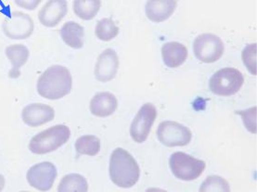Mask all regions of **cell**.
<instances>
[{
  "instance_id": "obj_6",
  "label": "cell",
  "mask_w": 257,
  "mask_h": 192,
  "mask_svg": "<svg viewBox=\"0 0 257 192\" xmlns=\"http://www.w3.org/2000/svg\"><path fill=\"white\" fill-rule=\"evenodd\" d=\"M224 50L223 41L214 34L200 35L193 42L194 55L204 63L217 62L223 56Z\"/></svg>"
},
{
  "instance_id": "obj_9",
  "label": "cell",
  "mask_w": 257,
  "mask_h": 192,
  "mask_svg": "<svg viewBox=\"0 0 257 192\" xmlns=\"http://www.w3.org/2000/svg\"><path fill=\"white\" fill-rule=\"evenodd\" d=\"M156 117L157 110L152 103H145L141 107L130 126V135L135 142L146 141Z\"/></svg>"
},
{
  "instance_id": "obj_8",
  "label": "cell",
  "mask_w": 257,
  "mask_h": 192,
  "mask_svg": "<svg viewBox=\"0 0 257 192\" xmlns=\"http://www.w3.org/2000/svg\"><path fill=\"white\" fill-rule=\"evenodd\" d=\"M2 29L7 38L13 40H24L34 33V21L26 13L13 12L4 20Z\"/></svg>"
},
{
  "instance_id": "obj_17",
  "label": "cell",
  "mask_w": 257,
  "mask_h": 192,
  "mask_svg": "<svg viewBox=\"0 0 257 192\" xmlns=\"http://www.w3.org/2000/svg\"><path fill=\"white\" fill-rule=\"evenodd\" d=\"M162 56L167 67L178 68L186 62L188 57V50L183 44L168 42L162 48Z\"/></svg>"
},
{
  "instance_id": "obj_20",
  "label": "cell",
  "mask_w": 257,
  "mask_h": 192,
  "mask_svg": "<svg viewBox=\"0 0 257 192\" xmlns=\"http://www.w3.org/2000/svg\"><path fill=\"white\" fill-rule=\"evenodd\" d=\"M87 190L88 183L79 173L66 174L58 186V191L60 192H86Z\"/></svg>"
},
{
  "instance_id": "obj_16",
  "label": "cell",
  "mask_w": 257,
  "mask_h": 192,
  "mask_svg": "<svg viewBox=\"0 0 257 192\" xmlns=\"http://www.w3.org/2000/svg\"><path fill=\"white\" fill-rule=\"evenodd\" d=\"M118 100L113 94L99 92L92 98L89 109L93 115L97 117H108L116 111Z\"/></svg>"
},
{
  "instance_id": "obj_26",
  "label": "cell",
  "mask_w": 257,
  "mask_h": 192,
  "mask_svg": "<svg viewBox=\"0 0 257 192\" xmlns=\"http://www.w3.org/2000/svg\"><path fill=\"white\" fill-rule=\"evenodd\" d=\"M15 4L27 11H35L42 0H14Z\"/></svg>"
},
{
  "instance_id": "obj_18",
  "label": "cell",
  "mask_w": 257,
  "mask_h": 192,
  "mask_svg": "<svg viewBox=\"0 0 257 192\" xmlns=\"http://www.w3.org/2000/svg\"><path fill=\"white\" fill-rule=\"evenodd\" d=\"M84 35L83 26L75 22H68L61 27V37L63 42L75 50L83 48Z\"/></svg>"
},
{
  "instance_id": "obj_23",
  "label": "cell",
  "mask_w": 257,
  "mask_h": 192,
  "mask_svg": "<svg viewBox=\"0 0 257 192\" xmlns=\"http://www.w3.org/2000/svg\"><path fill=\"white\" fill-rule=\"evenodd\" d=\"M229 185L227 180L224 179L219 175L208 176L202 183L200 187V191H229Z\"/></svg>"
},
{
  "instance_id": "obj_12",
  "label": "cell",
  "mask_w": 257,
  "mask_h": 192,
  "mask_svg": "<svg viewBox=\"0 0 257 192\" xmlns=\"http://www.w3.org/2000/svg\"><path fill=\"white\" fill-rule=\"evenodd\" d=\"M54 117V109L42 103H32L25 106L22 112L24 123L31 127H38L43 125L51 122Z\"/></svg>"
},
{
  "instance_id": "obj_2",
  "label": "cell",
  "mask_w": 257,
  "mask_h": 192,
  "mask_svg": "<svg viewBox=\"0 0 257 192\" xmlns=\"http://www.w3.org/2000/svg\"><path fill=\"white\" fill-rule=\"evenodd\" d=\"M109 173L112 183L117 186L127 188L138 183L141 176V169L128 151L117 148L110 155Z\"/></svg>"
},
{
  "instance_id": "obj_1",
  "label": "cell",
  "mask_w": 257,
  "mask_h": 192,
  "mask_svg": "<svg viewBox=\"0 0 257 192\" xmlns=\"http://www.w3.org/2000/svg\"><path fill=\"white\" fill-rule=\"evenodd\" d=\"M73 78L70 71L62 65H52L38 78L37 89L44 99L56 100L71 92Z\"/></svg>"
},
{
  "instance_id": "obj_27",
  "label": "cell",
  "mask_w": 257,
  "mask_h": 192,
  "mask_svg": "<svg viewBox=\"0 0 257 192\" xmlns=\"http://www.w3.org/2000/svg\"><path fill=\"white\" fill-rule=\"evenodd\" d=\"M4 186H5V177L4 175L0 174V191L4 189Z\"/></svg>"
},
{
  "instance_id": "obj_3",
  "label": "cell",
  "mask_w": 257,
  "mask_h": 192,
  "mask_svg": "<svg viewBox=\"0 0 257 192\" xmlns=\"http://www.w3.org/2000/svg\"><path fill=\"white\" fill-rule=\"evenodd\" d=\"M70 136L71 130L68 126L57 124L34 136L29 142L28 148L35 154H47L64 145Z\"/></svg>"
},
{
  "instance_id": "obj_25",
  "label": "cell",
  "mask_w": 257,
  "mask_h": 192,
  "mask_svg": "<svg viewBox=\"0 0 257 192\" xmlns=\"http://www.w3.org/2000/svg\"><path fill=\"white\" fill-rule=\"evenodd\" d=\"M236 113L242 118L245 127L251 134H256V107L254 106L245 111H237Z\"/></svg>"
},
{
  "instance_id": "obj_22",
  "label": "cell",
  "mask_w": 257,
  "mask_h": 192,
  "mask_svg": "<svg viewBox=\"0 0 257 192\" xmlns=\"http://www.w3.org/2000/svg\"><path fill=\"white\" fill-rule=\"evenodd\" d=\"M96 37L101 41H110L116 38L119 34V28L114 22L109 18L99 20L95 28Z\"/></svg>"
},
{
  "instance_id": "obj_5",
  "label": "cell",
  "mask_w": 257,
  "mask_h": 192,
  "mask_svg": "<svg viewBox=\"0 0 257 192\" xmlns=\"http://www.w3.org/2000/svg\"><path fill=\"white\" fill-rule=\"evenodd\" d=\"M169 165L174 175L178 179L184 181L197 179L206 167L205 161L182 151H178L171 155Z\"/></svg>"
},
{
  "instance_id": "obj_19",
  "label": "cell",
  "mask_w": 257,
  "mask_h": 192,
  "mask_svg": "<svg viewBox=\"0 0 257 192\" xmlns=\"http://www.w3.org/2000/svg\"><path fill=\"white\" fill-rule=\"evenodd\" d=\"M74 13L80 19L90 21L94 19L101 8L100 0H74Z\"/></svg>"
},
{
  "instance_id": "obj_24",
  "label": "cell",
  "mask_w": 257,
  "mask_h": 192,
  "mask_svg": "<svg viewBox=\"0 0 257 192\" xmlns=\"http://www.w3.org/2000/svg\"><path fill=\"white\" fill-rule=\"evenodd\" d=\"M256 44H249L241 53L242 62L252 75H256Z\"/></svg>"
},
{
  "instance_id": "obj_4",
  "label": "cell",
  "mask_w": 257,
  "mask_h": 192,
  "mask_svg": "<svg viewBox=\"0 0 257 192\" xmlns=\"http://www.w3.org/2000/svg\"><path fill=\"white\" fill-rule=\"evenodd\" d=\"M243 82L244 77L239 70L227 67L214 73L209 81V88L214 95L228 97L238 93Z\"/></svg>"
},
{
  "instance_id": "obj_15",
  "label": "cell",
  "mask_w": 257,
  "mask_h": 192,
  "mask_svg": "<svg viewBox=\"0 0 257 192\" xmlns=\"http://www.w3.org/2000/svg\"><path fill=\"white\" fill-rule=\"evenodd\" d=\"M5 54L8 60L12 62V69L9 72V77L16 79L21 75V68L28 62L30 51L25 45L14 44L7 47Z\"/></svg>"
},
{
  "instance_id": "obj_11",
  "label": "cell",
  "mask_w": 257,
  "mask_h": 192,
  "mask_svg": "<svg viewBox=\"0 0 257 192\" xmlns=\"http://www.w3.org/2000/svg\"><path fill=\"white\" fill-rule=\"evenodd\" d=\"M119 68V59L115 50H105L98 56L95 65V77L97 80L106 83L112 80L117 75Z\"/></svg>"
},
{
  "instance_id": "obj_14",
  "label": "cell",
  "mask_w": 257,
  "mask_h": 192,
  "mask_svg": "<svg viewBox=\"0 0 257 192\" xmlns=\"http://www.w3.org/2000/svg\"><path fill=\"white\" fill-rule=\"evenodd\" d=\"M178 7V0H148L145 13L153 23H162L169 19Z\"/></svg>"
},
{
  "instance_id": "obj_21",
  "label": "cell",
  "mask_w": 257,
  "mask_h": 192,
  "mask_svg": "<svg viewBox=\"0 0 257 192\" xmlns=\"http://www.w3.org/2000/svg\"><path fill=\"white\" fill-rule=\"evenodd\" d=\"M75 150L78 154L95 156L100 150V140L92 135L80 136L75 142Z\"/></svg>"
},
{
  "instance_id": "obj_13",
  "label": "cell",
  "mask_w": 257,
  "mask_h": 192,
  "mask_svg": "<svg viewBox=\"0 0 257 192\" xmlns=\"http://www.w3.org/2000/svg\"><path fill=\"white\" fill-rule=\"evenodd\" d=\"M68 12L66 0H49L38 13V19L46 27H55L65 17Z\"/></svg>"
},
{
  "instance_id": "obj_10",
  "label": "cell",
  "mask_w": 257,
  "mask_h": 192,
  "mask_svg": "<svg viewBox=\"0 0 257 192\" xmlns=\"http://www.w3.org/2000/svg\"><path fill=\"white\" fill-rule=\"evenodd\" d=\"M58 175L57 168L50 161H42L33 165L27 171L26 179L29 185L40 191L51 189Z\"/></svg>"
},
{
  "instance_id": "obj_7",
  "label": "cell",
  "mask_w": 257,
  "mask_h": 192,
  "mask_svg": "<svg viewBox=\"0 0 257 192\" xmlns=\"http://www.w3.org/2000/svg\"><path fill=\"white\" fill-rule=\"evenodd\" d=\"M157 136L160 142L166 147H182L191 141L192 133L178 122L165 121L158 126Z\"/></svg>"
}]
</instances>
